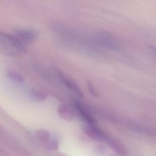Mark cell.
Returning <instances> with one entry per match:
<instances>
[{
  "label": "cell",
  "mask_w": 156,
  "mask_h": 156,
  "mask_svg": "<svg viewBox=\"0 0 156 156\" xmlns=\"http://www.w3.org/2000/svg\"><path fill=\"white\" fill-rule=\"evenodd\" d=\"M8 76L11 80H14V81L16 82H18V83H22V82L24 81L23 76H22L20 73H17V72L16 71L9 72Z\"/></svg>",
  "instance_id": "10"
},
{
  "label": "cell",
  "mask_w": 156,
  "mask_h": 156,
  "mask_svg": "<svg viewBox=\"0 0 156 156\" xmlns=\"http://www.w3.org/2000/svg\"><path fill=\"white\" fill-rule=\"evenodd\" d=\"M58 112H59V114L61 115V116L62 117V118H64V119H66V120H71V119H73V112H72V111L70 110L68 107H67V106H60V107L58 108Z\"/></svg>",
  "instance_id": "9"
},
{
  "label": "cell",
  "mask_w": 156,
  "mask_h": 156,
  "mask_svg": "<svg viewBox=\"0 0 156 156\" xmlns=\"http://www.w3.org/2000/svg\"><path fill=\"white\" fill-rule=\"evenodd\" d=\"M74 108L77 113L80 115L82 119L86 122L87 125H94L95 124V119L92 115L91 112L88 109V108L84 104L80 101H75Z\"/></svg>",
  "instance_id": "4"
},
{
  "label": "cell",
  "mask_w": 156,
  "mask_h": 156,
  "mask_svg": "<svg viewBox=\"0 0 156 156\" xmlns=\"http://www.w3.org/2000/svg\"><path fill=\"white\" fill-rule=\"evenodd\" d=\"M37 136H38L40 140L44 142L49 147H51V148H54L55 146H58V142H55V139L51 137V136L48 132L45 131V130H40L37 133Z\"/></svg>",
  "instance_id": "8"
},
{
  "label": "cell",
  "mask_w": 156,
  "mask_h": 156,
  "mask_svg": "<svg viewBox=\"0 0 156 156\" xmlns=\"http://www.w3.org/2000/svg\"><path fill=\"white\" fill-rule=\"evenodd\" d=\"M54 31L64 46L90 56L98 57L102 54L101 49L94 44L91 36L80 34L76 30L58 25L54 27Z\"/></svg>",
  "instance_id": "1"
},
{
  "label": "cell",
  "mask_w": 156,
  "mask_h": 156,
  "mask_svg": "<svg viewBox=\"0 0 156 156\" xmlns=\"http://www.w3.org/2000/svg\"><path fill=\"white\" fill-rule=\"evenodd\" d=\"M0 51L6 55H17L24 53L25 47L15 36L0 32Z\"/></svg>",
  "instance_id": "2"
},
{
  "label": "cell",
  "mask_w": 156,
  "mask_h": 156,
  "mask_svg": "<svg viewBox=\"0 0 156 156\" xmlns=\"http://www.w3.org/2000/svg\"><path fill=\"white\" fill-rule=\"evenodd\" d=\"M91 38L94 44L100 48L115 51L119 48V44L116 39L109 33L105 31H99L94 34H91Z\"/></svg>",
  "instance_id": "3"
},
{
  "label": "cell",
  "mask_w": 156,
  "mask_h": 156,
  "mask_svg": "<svg viewBox=\"0 0 156 156\" xmlns=\"http://www.w3.org/2000/svg\"><path fill=\"white\" fill-rule=\"evenodd\" d=\"M85 132L87 134L95 140H106L107 137L102 130L97 128L94 125H87L85 128Z\"/></svg>",
  "instance_id": "7"
},
{
  "label": "cell",
  "mask_w": 156,
  "mask_h": 156,
  "mask_svg": "<svg viewBox=\"0 0 156 156\" xmlns=\"http://www.w3.org/2000/svg\"><path fill=\"white\" fill-rule=\"evenodd\" d=\"M58 76L60 79V80L61 81V83L64 85V86L67 87L69 90H70L71 91H73L75 94H76L77 96H80L82 97L83 96V93H82L81 90L79 87V86L77 85V83L71 79L70 76H68L67 75L64 74V73H61V72L58 71Z\"/></svg>",
  "instance_id": "5"
},
{
  "label": "cell",
  "mask_w": 156,
  "mask_h": 156,
  "mask_svg": "<svg viewBox=\"0 0 156 156\" xmlns=\"http://www.w3.org/2000/svg\"><path fill=\"white\" fill-rule=\"evenodd\" d=\"M15 37L21 42H28L35 40L37 37V32L32 29H18L15 31Z\"/></svg>",
  "instance_id": "6"
},
{
  "label": "cell",
  "mask_w": 156,
  "mask_h": 156,
  "mask_svg": "<svg viewBox=\"0 0 156 156\" xmlns=\"http://www.w3.org/2000/svg\"><path fill=\"white\" fill-rule=\"evenodd\" d=\"M31 97L37 100H43L46 98V95L42 92L37 90H34L31 92Z\"/></svg>",
  "instance_id": "11"
}]
</instances>
